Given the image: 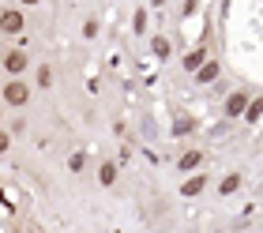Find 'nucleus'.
Listing matches in <instances>:
<instances>
[{
	"mask_svg": "<svg viewBox=\"0 0 263 233\" xmlns=\"http://www.w3.org/2000/svg\"><path fill=\"white\" fill-rule=\"evenodd\" d=\"M27 98H30L27 83H8V87H4V102H8V105H23Z\"/></svg>",
	"mask_w": 263,
	"mask_h": 233,
	"instance_id": "nucleus-1",
	"label": "nucleus"
},
{
	"mask_svg": "<svg viewBox=\"0 0 263 233\" xmlns=\"http://www.w3.org/2000/svg\"><path fill=\"white\" fill-rule=\"evenodd\" d=\"M248 98H245V94H241V90H237V94H229V98H226V113L229 116H241V113H248Z\"/></svg>",
	"mask_w": 263,
	"mask_h": 233,
	"instance_id": "nucleus-2",
	"label": "nucleus"
},
{
	"mask_svg": "<svg viewBox=\"0 0 263 233\" xmlns=\"http://www.w3.org/2000/svg\"><path fill=\"white\" fill-rule=\"evenodd\" d=\"M4 68H8V72H23V68H27V53H23V49H12V53H8V57H4Z\"/></svg>",
	"mask_w": 263,
	"mask_h": 233,
	"instance_id": "nucleus-3",
	"label": "nucleus"
},
{
	"mask_svg": "<svg viewBox=\"0 0 263 233\" xmlns=\"http://www.w3.org/2000/svg\"><path fill=\"white\" fill-rule=\"evenodd\" d=\"M0 27H4V34H19V30H23V15L19 12H4V23H0Z\"/></svg>",
	"mask_w": 263,
	"mask_h": 233,
	"instance_id": "nucleus-4",
	"label": "nucleus"
},
{
	"mask_svg": "<svg viewBox=\"0 0 263 233\" xmlns=\"http://www.w3.org/2000/svg\"><path fill=\"white\" fill-rule=\"evenodd\" d=\"M199 162H203V154H199V150H188V154H184V158L177 162V169H180V173H192Z\"/></svg>",
	"mask_w": 263,
	"mask_h": 233,
	"instance_id": "nucleus-5",
	"label": "nucleus"
},
{
	"mask_svg": "<svg viewBox=\"0 0 263 233\" xmlns=\"http://www.w3.org/2000/svg\"><path fill=\"white\" fill-rule=\"evenodd\" d=\"M195 79H199V83H210V79H218V64H214V60H207V64L199 68V75H195Z\"/></svg>",
	"mask_w": 263,
	"mask_h": 233,
	"instance_id": "nucleus-6",
	"label": "nucleus"
},
{
	"mask_svg": "<svg viewBox=\"0 0 263 233\" xmlns=\"http://www.w3.org/2000/svg\"><path fill=\"white\" fill-rule=\"evenodd\" d=\"M203 188H207V177H195V181H188V184H184V192H180V196H199Z\"/></svg>",
	"mask_w": 263,
	"mask_h": 233,
	"instance_id": "nucleus-7",
	"label": "nucleus"
},
{
	"mask_svg": "<svg viewBox=\"0 0 263 233\" xmlns=\"http://www.w3.org/2000/svg\"><path fill=\"white\" fill-rule=\"evenodd\" d=\"M98 181H102V184H113V181H117V166L105 162V166H102V173H98Z\"/></svg>",
	"mask_w": 263,
	"mask_h": 233,
	"instance_id": "nucleus-8",
	"label": "nucleus"
},
{
	"mask_svg": "<svg viewBox=\"0 0 263 233\" xmlns=\"http://www.w3.org/2000/svg\"><path fill=\"white\" fill-rule=\"evenodd\" d=\"M237 184H241V177H237V173H229L226 181H222V196H229V192H237Z\"/></svg>",
	"mask_w": 263,
	"mask_h": 233,
	"instance_id": "nucleus-9",
	"label": "nucleus"
},
{
	"mask_svg": "<svg viewBox=\"0 0 263 233\" xmlns=\"http://www.w3.org/2000/svg\"><path fill=\"white\" fill-rule=\"evenodd\" d=\"M245 116H248V120H260V116H263V98H256V102L248 105V113H245Z\"/></svg>",
	"mask_w": 263,
	"mask_h": 233,
	"instance_id": "nucleus-10",
	"label": "nucleus"
},
{
	"mask_svg": "<svg viewBox=\"0 0 263 233\" xmlns=\"http://www.w3.org/2000/svg\"><path fill=\"white\" fill-rule=\"evenodd\" d=\"M143 30H147V8L136 12V34H143Z\"/></svg>",
	"mask_w": 263,
	"mask_h": 233,
	"instance_id": "nucleus-11",
	"label": "nucleus"
},
{
	"mask_svg": "<svg viewBox=\"0 0 263 233\" xmlns=\"http://www.w3.org/2000/svg\"><path fill=\"white\" fill-rule=\"evenodd\" d=\"M154 53H158V57H166V53H169V42H166V38H154Z\"/></svg>",
	"mask_w": 263,
	"mask_h": 233,
	"instance_id": "nucleus-12",
	"label": "nucleus"
},
{
	"mask_svg": "<svg viewBox=\"0 0 263 233\" xmlns=\"http://www.w3.org/2000/svg\"><path fill=\"white\" fill-rule=\"evenodd\" d=\"M199 60H203V49H195V53L184 60V64H188V68H199Z\"/></svg>",
	"mask_w": 263,
	"mask_h": 233,
	"instance_id": "nucleus-13",
	"label": "nucleus"
},
{
	"mask_svg": "<svg viewBox=\"0 0 263 233\" xmlns=\"http://www.w3.org/2000/svg\"><path fill=\"white\" fill-rule=\"evenodd\" d=\"M38 83H42V87H49V83H53V72H49V68H42V72H38Z\"/></svg>",
	"mask_w": 263,
	"mask_h": 233,
	"instance_id": "nucleus-14",
	"label": "nucleus"
},
{
	"mask_svg": "<svg viewBox=\"0 0 263 233\" xmlns=\"http://www.w3.org/2000/svg\"><path fill=\"white\" fill-rule=\"evenodd\" d=\"M68 169H75V173H79V169H83V154H71V162H68Z\"/></svg>",
	"mask_w": 263,
	"mask_h": 233,
	"instance_id": "nucleus-15",
	"label": "nucleus"
},
{
	"mask_svg": "<svg viewBox=\"0 0 263 233\" xmlns=\"http://www.w3.org/2000/svg\"><path fill=\"white\" fill-rule=\"evenodd\" d=\"M27 4H34V0H27Z\"/></svg>",
	"mask_w": 263,
	"mask_h": 233,
	"instance_id": "nucleus-16",
	"label": "nucleus"
}]
</instances>
